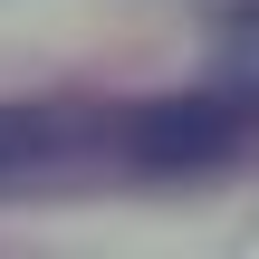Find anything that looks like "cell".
Here are the masks:
<instances>
[{"label":"cell","mask_w":259,"mask_h":259,"mask_svg":"<svg viewBox=\"0 0 259 259\" xmlns=\"http://www.w3.org/2000/svg\"><path fill=\"white\" fill-rule=\"evenodd\" d=\"M231 144H240V106H231L221 87L154 96V106L125 115V154H135L144 173H202V163H221Z\"/></svg>","instance_id":"6da1fadb"},{"label":"cell","mask_w":259,"mask_h":259,"mask_svg":"<svg viewBox=\"0 0 259 259\" xmlns=\"http://www.w3.org/2000/svg\"><path fill=\"white\" fill-rule=\"evenodd\" d=\"M211 87L250 115L259 106V10H231L221 19V48H211Z\"/></svg>","instance_id":"7a4b0ae2"},{"label":"cell","mask_w":259,"mask_h":259,"mask_svg":"<svg viewBox=\"0 0 259 259\" xmlns=\"http://www.w3.org/2000/svg\"><path fill=\"white\" fill-rule=\"evenodd\" d=\"M48 144H58V135H48L38 115H19V106H0V173H10V163H29V154H48Z\"/></svg>","instance_id":"3957f363"}]
</instances>
